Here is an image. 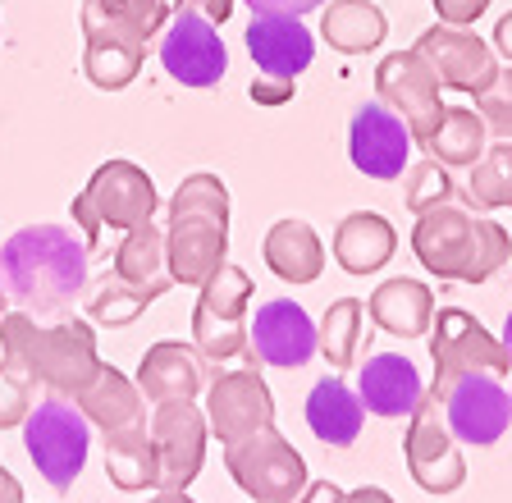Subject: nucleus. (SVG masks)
I'll return each instance as SVG.
<instances>
[{
	"label": "nucleus",
	"instance_id": "f257e3e1",
	"mask_svg": "<svg viewBox=\"0 0 512 503\" xmlns=\"http://www.w3.org/2000/svg\"><path fill=\"white\" fill-rule=\"evenodd\" d=\"M87 243L64 225H23L0 243V289L28 316H60L87 289Z\"/></svg>",
	"mask_w": 512,
	"mask_h": 503
},
{
	"label": "nucleus",
	"instance_id": "f03ea898",
	"mask_svg": "<svg viewBox=\"0 0 512 503\" xmlns=\"http://www.w3.org/2000/svg\"><path fill=\"white\" fill-rule=\"evenodd\" d=\"M412 252L439 279L485 284L512 261V238L499 220L476 215L467 202H439L416 215Z\"/></svg>",
	"mask_w": 512,
	"mask_h": 503
},
{
	"label": "nucleus",
	"instance_id": "7ed1b4c3",
	"mask_svg": "<svg viewBox=\"0 0 512 503\" xmlns=\"http://www.w3.org/2000/svg\"><path fill=\"white\" fill-rule=\"evenodd\" d=\"M165 257L174 284H197L229 261V188L220 174H188L170 197Z\"/></svg>",
	"mask_w": 512,
	"mask_h": 503
},
{
	"label": "nucleus",
	"instance_id": "20e7f679",
	"mask_svg": "<svg viewBox=\"0 0 512 503\" xmlns=\"http://www.w3.org/2000/svg\"><path fill=\"white\" fill-rule=\"evenodd\" d=\"M0 357L19 362L55 398H78L92 385V375L101 371L92 325L55 321L51 330H42L37 316H28V311H5L0 316Z\"/></svg>",
	"mask_w": 512,
	"mask_h": 503
},
{
	"label": "nucleus",
	"instance_id": "39448f33",
	"mask_svg": "<svg viewBox=\"0 0 512 503\" xmlns=\"http://www.w3.org/2000/svg\"><path fill=\"white\" fill-rule=\"evenodd\" d=\"M156 211H160L156 179L133 161H106L87 179L83 193L74 197V206H69L87 252L101 243V229H124L128 234L133 225L156 220Z\"/></svg>",
	"mask_w": 512,
	"mask_h": 503
},
{
	"label": "nucleus",
	"instance_id": "423d86ee",
	"mask_svg": "<svg viewBox=\"0 0 512 503\" xmlns=\"http://www.w3.org/2000/svg\"><path fill=\"white\" fill-rule=\"evenodd\" d=\"M430 362H435V380H430L426 398L444 403V394L467 375H508L512 362L503 353V343L494 339L485 325L462 307H444L430 321Z\"/></svg>",
	"mask_w": 512,
	"mask_h": 503
},
{
	"label": "nucleus",
	"instance_id": "0eeeda50",
	"mask_svg": "<svg viewBox=\"0 0 512 503\" xmlns=\"http://www.w3.org/2000/svg\"><path fill=\"white\" fill-rule=\"evenodd\" d=\"M224 467L252 503H298L302 490L311 485L307 458L275 426L224 444Z\"/></svg>",
	"mask_w": 512,
	"mask_h": 503
},
{
	"label": "nucleus",
	"instance_id": "6e6552de",
	"mask_svg": "<svg viewBox=\"0 0 512 503\" xmlns=\"http://www.w3.org/2000/svg\"><path fill=\"white\" fill-rule=\"evenodd\" d=\"M23 449H28L32 467L42 471V481H51L55 490H69L87 467L92 421L69 398H37V407L23 421Z\"/></svg>",
	"mask_w": 512,
	"mask_h": 503
},
{
	"label": "nucleus",
	"instance_id": "1a4fd4ad",
	"mask_svg": "<svg viewBox=\"0 0 512 503\" xmlns=\"http://www.w3.org/2000/svg\"><path fill=\"white\" fill-rule=\"evenodd\" d=\"M256 289L252 275L224 261L211 279L202 284V298L192 311V339L206 362H229V357L247 353V307H252Z\"/></svg>",
	"mask_w": 512,
	"mask_h": 503
},
{
	"label": "nucleus",
	"instance_id": "9d476101",
	"mask_svg": "<svg viewBox=\"0 0 512 503\" xmlns=\"http://www.w3.org/2000/svg\"><path fill=\"white\" fill-rule=\"evenodd\" d=\"M375 92H380L384 106L407 124L416 147H426V142L435 138L439 119H444V106H439V92H444V87H439L435 69L416 51L384 55L380 69H375Z\"/></svg>",
	"mask_w": 512,
	"mask_h": 503
},
{
	"label": "nucleus",
	"instance_id": "9b49d317",
	"mask_svg": "<svg viewBox=\"0 0 512 503\" xmlns=\"http://www.w3.org/2000/svg\"><path fill=\"white\" fill-rule=\"evenodd\" d=\"M160 69L179 87H215L229 69V51L220 42V28L192 10H174L160 28Z\"/></svg>",
	"mask_w": 512,
	"mask_h": 503
},
{
	"label": "nucleus",
	"instance_id": "f8f14e48",
	"mask_svg": "<svg viewBox=\"0 0 512 503\" xmlns=\"http://www.w3.org/2000/svg\"><path fill=\"white\" fill-rule=\"evenodd\" d=\"M403 458L412 481L426 494H453L467 481V462L458 453V439L444 421V403L435 398H421V407L412 412V426L403 439Z\"/></svg>",
	"mask_w": 512,
	"mask_h": 503
},
{
	"label": "nucleus",
	"instance_id": "ddd939ff",
	"mask_svg": "<svg viewBox=\"0 0 512 503\" xmlns=\"http://www.w3.org/2000/svg\"><path fill=\"white\" fill-rule=\"evenodd\" d=\"M412 51L421 55L430 69H435L439 87H453V92H467V97L485 92V87H490V78L499 74L490 42H485L476 28L435 23V28H426V33L416 37Z\"/></svg>",
	"mask_w": 512,
	"mask_h": 503
},
{
	"label": "nucleus",
	"instance_id": "4468645a",
	"mask_svg": "<svg viewBox=\"0 0 512 503\" xmlns=\"http://www.w3.org/2000/svg\"><path fill=\"white\" fill-rule=\"evenodd\" d=\"M206 426H211V435H220V444H234V439L275 426V398H270V385L261 380L256 366L220 371L206 385Z\"/></svg>",
	"mask_w": 512,
	"mask_h": 503
},
{
	"label": "nucleus",
	"instance_id": "2eb2a0df",
	"mask_svg": "<svg viewBox=\"0 0 512 503\" xmlns=\"http://www.w3.org/2000/svg\"><path fill=\"white\" fill-rule=\"evenodd\" d=\"M320 353L316 321L293 298H270L247 325V362L252 366H307Z\"/></svg>",
	"mask_w": 512,
	"mask_h": 503
},
{
	"label": "nucleus",
	"instance_id": "dca6fc26",
	"mask_svg": "<svg viewBox=\"0 0 512 503\" xmlns=\"http://www.w3.org/2000/svg\"><path fill=\"white\" fill-rule=\"evenodd\" d=\"M206 412L192 403H160L151 417V439L160 458V490H188L206 462Z\"/></svg>",
	"mask_w": 512,
	"mask_h": 503
},
{
	"label": "nucleus",
	"instance_id": "f3484780",
	"mask_svg": "<svg viewBox=\"0 0 512 503\" xmlns=\"http://www.w3.org/2000/svg\"><path fill=\"white\" fill-rule=\"evenodd\" d=\"M412 147L416 142H412V133H407V124L384 106V101L357 106L352 129H348V156L366 179H380V183L403 179L407 161H412Z\"/></svg>",
	"mask_w": 512,
	"mask_h": 503
},
{
	"label": "nucleus",
	"instance_id": "a211bd4d",
	"mask_svg": "<svg viewBox=\"0 0 512 503\" xmlns=\"http://www.w3.org/2000/svg\"><path fill=\"white\" fill-rule=\"evenodd\" d=\"M444 421L458 444L490 449L512 421V394L503 389L499 375H467L444 394Z\"/></svg>",
	"mask_w": 512,
	"mask_h": 503
},
{
	"label": "nucleus",
	"instance_id": "6ab92c4d",
	"mask_svg": "<svg viewBox=\"0 0 512 503\" xmlns=\"http://www.w3.org/2000/svg\"><path fill=\"white\" fill-rule=\"evenodd\" d=\"M243 42L261 74L298 78L316 60V37L298 14H252Z\"/></svg>",
	"mask_w": 512,
	"mask_h": 503
},
{
	"label": "nucleus",
	"instance_id": "aec40b11",
	"mask_svg": "<svg viewBox=\"0 0 512 503\" xmlns=\"http://www.w3.org/2000/svg\"><path fill=\"white\" fill-rule=\"evenodd\" d=\"M138 389L147 403H192L206 389V357L179 339L151 343L138 362Z\"/></svg>",
	"mask_w": 512,
	"mask_h": 503
},
{
	"label": "nucleus",
	"instance_id": "412c9836",
	"mask_svg": "<svg viewBox=\"0 0 512 503\" xmlns=\"http://www.w3.org/2000/svg\"><path fill=\"white\" fill-rule=\"evenodd\" d=\"M357 398H362L366 412L394 421V417H412L416 407H421L426 385H421L416 366L403 353H375L357 371Z\"/></svg>",
	"mask_w": 512,
	"mask_h": 503
},
{
	"label": "nucleus",
	"instance_id": "4be33fe9",
	"mask_svg": "<svg viewBox=\"0 0 512 503\" xmlns=\"http://www.w3.org/2000/svg\"><path fill=\"white\" fill-rule=\"evenodd\" d=\"M78 412H83L92 426H101L106 435L115 430H133V426H147V398H142L138 380H128L124 371L101 362V371L92 375V385L74 398Z\"/></svg>",
	"mask_w": 512,
	"mask_h": 503
},
{
	"label": "nucleus",
	"instance_id": "5701e85b",
	"mask_svg": "<svg viewBox=\"0 0 512 503\" xmlns=\"http://www.w3.org/2000/svg\"><path fill=\"white\" fill-rule=\"evenodd\" d=\"M165 0H83V42L87 37H115V42L147 46L170 23Z\"/></svg>",
	"mask_w": 512,
	"mask_h": 503
},
{
	"label": "nucleus",
	"instance_id": "b1692460",
	"mask_svg": "<svg viewBox=\"0 0 512 503\" xmlns=\"http://www.w3.org/2000/svg\"><path fill=\"white\" fill-rule=\"evenodd\" d=\"M115 279H124L128 289L147 293V298H165L174 275H170V257H165V229L156 220L133 225L124 234V243L115 247Z\"/></svg>",
	"mask_w": 512,
	"mask_h": 503
},
{
	"label": "nucleus",
	"instance_id": "393cba45",
	"mask_svg": "<svg viewBox=\"0 0 512 503\" xmlns=\"http://www.w3.org/2000/svg\"><path fill=\"white\" fill-rule=\"evenodd\" d=\"M366 316L384 334L421 339V334H430V321H435V293L421 279H384L371 293V302H366Z\"/></svg>",
	"mask_w": 512,
	"mask_h": 503
},
{
	"label": "nucleus",
	"instance_id": "a878e982",
	"mask_svg": "<svg viewBox=\"0 0 512 503\" xmlns=\"http://www.w3.org/2000/svg\"><path fill=\"white\" fill-rule=\"evenodd\" d=\"M261 252H266V266L275 270L284 284H316L320 270H325V243H320V234L307 220H298V215L275 220L266 243H261Z\"/></svg>",
	"mask_w": 512,
	"mask_h": 503
},
{
	"label": "nucleus",
	"instance_id": "bb28decb",
	"mask_svg": "<svg viewBox=\"0 0 512 503\" xmlns=\"http://www.w3.org/2000/svg\"><path fill=\"white\" fill-rule=\"evenodd\" d=\"M398 234L380 211H352L334 229V261L348 275H375L384 261L394 257Z\"/></svg>",
	"mask_w": 512,
	"mask_h": 503
},
{
	"label": "nucleus",
	"instance_id": "cd10ccee",
	"mask_svg": "<svg viewBox=\"0 0 512 503\" xmlns=\"http://www.w3.org/2000/svg\"><path fill=\"white\" fill-rule=\"evenodd\" d=\"M389 19L371 0H325L320 5V37L339 55H366L384 42Z\"/></svg>",
	"mask_w": 512,
	"mask_h": 503
},
{
	"label": "nucleus",
	"instance_id": "c85d7f7f",
	"mask_svg": "<svg viewBox=\"0 0 512 503\" xmlns=\"http://www.w3.org/2000/svg\"><path fill=\"white\" fill-rule=\"evenodd\" d=\"M362 421H366L362 398L352 394L343 380H320L307 394V426H311V435H316L320 444H330V449L357 444Z\"/></svg>",
	"mask_w": 512,
	"mask_h": 503
},
{
	"label": "nucleus",
	"instance_id": "c756f323",
	"mask_svg": "<svg viewBox=\"0 0 512 503\" xmlns=\"http://www.w3.org/2000/svg\"><path fill=\"white\" fill-rule=\"evenodd\" d=\"M106 476L128 494L160 490V458H156V439H151L147 426L106 435Z\"/></svg>",
	"mask_w": 512,
	"mask_h": 503
},
{
	"label": "nucleus",
	"instance_id": "7c9ffc66",
	"mask_svg": "<svg viewBox=\"0 0 512 503\" xmlns=\"http://www.w3.org/2000/svg\"><path fill=\"white\" fill-rule=\"evenodd\" d=\"M426 151L448 170H462V165H476L485 156V119L467 106H444V119H439L435 138L426 142Z\"/></svg>",
	"mask_w": 512,
	"mask_h": 503
},
{
	"label": "nucleus",
	"instance_id": "2f4dec72",
	"mask_svg": "<svg viewBox=\"0 0 512 503\" xmlns=\"http://www.w3.org/2000/svg\"><path fill=\"white\" fill-rule=\"evenodd\" d=\"M142 60H147V46H138V42L87 37V46H83V74L101 92H124L142 74Z\"/></svg>",
	"mask_w": 512,
	"mask_h": 503
},
{
	"label": "nucleus",
	"instance_id": "473e14b6",
	"mask_svg": "<svg viewBox=\"0 0 512 503\" xmlns=\"http://www.w3.org/2000/svg\"><path fill=\"white\" fill-rule=\"evenodd\" d=\"M362 321H366V307L357 298H339L330 302V311L320 316L316 325V339H320V353L334 371H348L357 362V348H362Z\"/></svg>",
	"mask_w": 512,
	"mask_h": 503
},
{
	"label": "nucleus",
	"instance_id": "72a5a7b5",
	"mask_svg": "<svg viewBox=\"0 0 512 503\" xmlns=\"http://www.w3.org/2000/svg\"><path fill=\"white\" fill-rule=\"evenodd\" d=\"M462 202L480 206V211H499L512 202V142H494L485 147L476 165H471V179L462 188Z\"/></svg>",
	"mask_w": 512,
	"mask_h": 503
},
{
	"label": "nucleus",
	"instance_id": "f704fd0d",
	"mask_svg": "<svg viewBox=\"0 0 512 503\" xmlns=\"http://www.w3.org/2000/svg\"><path fill=\"white\" fill-rule=\"evenodd\" d=\"M151 302H156V298H147V293H138V289H128L124 279L106 275L92 289V298H87V316H92L96 325H110V330H115V325L138 321Z\"/></svg>",
	"mask_w": 512,
	"mask_h": 503
},
{
	"label": "nucleus",
	"instance_id": "c9c22d12",
	"mask_svg": "<svg viewBox=\"0 0 512 503\" xmlns=\"http://www.w3.org/2000/svg\"><path fill=\"white\" fill-rule=\"evenodd\" d=\"M462 188H453V179H448V165H439L435 156L421 165H407L403 170V206L412 215L430 211V206L439 202H458Z\"/></svg>",
	"mask_w": 512,
	"mask_h": 503
},
{
	"label": "nucleus",
	"instance_id": "e433bc0d",
	"mask_svg": "<svg viewBox=\"0 0 512 503\" xmlns=\"http://www.w3.org/2000/svg\"><path fill=\"white\" fill-rule=\"evenodd\" d=\"M37 389L42 385H37L19 362L0 357V430L23 426V421H28V412L37 407Z\"/></svg>",
	"mask_w": 512,
	"mask_h": 503
},
{
	"label": "nucleus",
	"instance_id": "4c0bfd02",
	"mask_svg": "<svg viewBox=\"0 0 512 503\" xmlns=\"http://www.w3.org/2000/svg\"><path fill=\"white\" fill-rule=\"evenodd\" d=\"M476 115L485 119V133L512 142V69H499L485 92H476Z\"/></svg>",
	"mask_w": 512,
	"mask_h": 503
},
{
	"label": "nucleus",
	"instance_id": "58836bf2",
	"mask_svg": "<svg viewBox=\"0 0 512 503\" xmlns=\"http://www.w3.org/2000/svg\"><path fill=\"white\" fill-rule=\"evenodd\" d=\"M293 92H298V78H279V74H261L247 83V97L256 106H284V101H293Z\"/></svg>",
	"mask_w": 512,
	"mask_h": 503
},
{
	"label": "nucleus",
	"instance_id": "ea45409f",
	"mask_svg": "<svg viewBox=\"0 0 512 503\" xmlns=\"http://www.w3.org/2000/svg\"><path fill=\"white\" fill-rule=\"evenodd\" d=\"M439 14V23H453V28H471L480 14L490 10L494 0H430Z\"/></svg>",
	"mask_w": 512,
	"mask_h": 503
},
{
	"label": "nucleus",
	"instance_id": "a19ab883",
	"mask_svg": "<svg viewBox=\"0 0 512 503\" xmlns=\"http://www.w3.org/2000/svg\"><path fill=\"white\" fill-rule=\"evenodd\" d=\"M243 5H252V14H311L320 10L325 0H243Z\"/></svg>",
	"mask_w": 512,
	"mask_h": 503
},
{
	"label": "nucleus",
	"instance_id": "79ce46f5",
	"mask_svg": "<svg viewBox=\"0 0 512 503\" xmlns=\"http://www.w3.org/2000/svg\"><path fill=\"white\" fill-rule=\"evenodd\" d=\"M234 5L238 0H179L174 10H192V14H202V19H211L215 28H220V23L234 14Z\"/></svg>",
	"mask_w": 512,
	"mask_h": 503
},
{
	"label": "nucleus",
	"instance_id": "37998d69",
	"mask_svg": "<svg viewBox=\"0 0 512 503\" xmlns=\"http://www.w3.org/2000/svg\"><path fill=\"white\" fill-rule=\"evenodd\" d=\"M298 503H343V490L334 481H311Z\"/></svg>",
	"mask_w": 512,
	"mask_h": 503
},
{
	"label": "nucleus",
	"instance_id": "c03bdc74",
	"mask_svg": "<svg viewBox=\"0 0 512 503\" xmlns=\"http://www.w3.org/2000/svg\"><path fill=\"white\" fill-rule=\"evenodd\" d=\"M343 503H394V494H384L380 485H362V490H343Z\"/></svg>",
	"mask_w": 512,
	"mask_h": 503
},
{
	"label": "nucleus",
	"instance_id": "a18cd8bd",
	"mask_svg": "<svg viewBox=\"0 0 512 503\" xmlns=\"http://www.w3.org/2000/svg\"><path fill=\"white\" fill-rule=\"evenodd\" d=\"M0 503H23V485L14 481L10 467H0Z\"/></svg>",
	"mask_w": 512,
	"mask_h": 503
},
{
	"label": "nucleus",
	"instance_id": "49530a36",
	"mask_svg": "<svg viewBox=\"0 0 512 503\" xmlns=\"http://www.w3.org/2000/svg\"><path fill=\"white\" fill-rule=\"evenodd\" d=\"M490 42L499 46V51H503V55H508V60H512V14H503V19L494 23V37H490Z\"/></svg>",
	"mask_w": 512,
	"mask_h": 503
},
{
	"label": "nucleus",
	"instance_id": "de8ad7c7",
	"mask_svg": "<svg viewBox=\"0 0 512 503\" xmlns=\"http://www.w3.org/2000/svg\"><path fill=\"white\" fill-rule=\"evenodd\" d=\"M147 503H197V499H188V490H156V499Z\"/></svg>",
	"mask_w": 512,
	"mask_h": 503
},
{
	"label": "nucleus",
	"instance_id": "09e8293b",
	"mask_svg": "<svg viewBox=\"0 0 512 503\" xmlns=\"http://www.w3.org/2000/svg\"><path fill=\"white\" fill-rule=\"evenodd\" d=\"M503 353H508V362H512V311H508V321H503Z\"/></svg>",
	"mask_w": 512,
	"mask_h": 503
},
{
	"label": "nucleus",
	"instance_id": "8fccbe9b",
	"mask_svg": "<svg viewBox=\"0 0 512 503\" xmlns=\"http://www.w3.org/2000/svg\"><path fill=\"white\" fill-rule=\"evenodd\" d=\"M5 307H10V298H5V289H0V316H5Z\"/></svg>",
	"mask_w": 512,
	"mask_h": 503
},
{
	"label": "nucleus",
	"instance_id": "3c124183",
	"mask_svg": "<svg viewBox=\"0 0 512 503\" xmlns=\"http://www.w3.org/2000/svg\"><path fill=\"white\" fill-rule=\"evenodd\" d=\"M508 206H512V202H508Z\"/></svg>",
	"mask_w": 512,
	"mask_h": 503
}]
</instances>
